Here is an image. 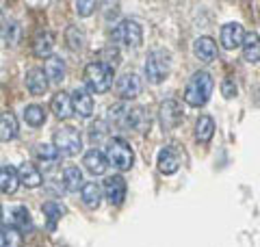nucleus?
Returning <instances> with one entry per match:
<instances>
[{
  "instance_id": "9b49d317",
  "label": "nucleus",
  "mask_w": 260,
  "mask_h": 247,
  "mask_svg": "<svg viewBox=\"0 0 260 247\" xmlns=\"http://www.w3.org/2000/svg\"><path fill=\"white\" fill-rule=\"evenodd\" d=\"M243 39H245V30H243L239 22H228L221 26V30H219V41H221V46L225 50H237V48H241Z\"/></svg>"
},
{
  "instance_id": "bb28decb",
  "label": "nucleus",
  "mask_w": 260,
  "mask_h": 247,
  "mask_svg": "<svg viewBox=\"0 0 260 247\" xmlns=\"http://www.w3.org/2000/svg\"><path fill=\"white\" fill-rule=\"evenodd\" d=\"M80 200L87 208H98V206L102 204V189L98 187L95 182H85L83 189H80Z\"/></svg>"
},
{
  "instance_id": "2eb2a0df",
  "label": "nucleus",
  "mask_w": 260,
  "mask_h": 247,
  "mask_svg": "<svg viewBox=\"0 0 260 247\" xmlns=\"http://www.w3.org/2000/svg\"><path fill=\"white\" fill-rule=\"evenodd\" d=\"M156 165H158L160 174L172 176V174L178 171V167H180V156H178V152L174 150L172 145H165L156 156Z\"/></svg>"
},
{
  "instance_id": "2f4dec72",
  "label": "nucleus",
  "mask_w": 260,
  "mask_h": 247,
  "mask_svg": "<svg viewBox=\"0 0 260 247\" xmlns=\"http://www.w3.org/2000/svg\"><path fill=\"white\" fill-rule=\"evenodd\" d=\"M42 210H44V215H46V219H48V230H54L56 221H59V219L65 215V208H63L59 202H54V200L46 202V204L42 206Z\"/></svg>"
},
{
  "instance_id": "39448f33",
  "label": "nucleus",
  "mask_w": 260,
  "mask_h": 247,
  "mask_svg": "<svg viewBox=\"0 0 260 247\" xmlns=\"http://www.w3.org/2000/svg\"><path fill=\"white\" fill-rule=\"evenodd\" d=\"M111 41L113 46H126V48H137L143 41V28L137 20H121L115 24L111 30Z\"/></svg>"
},
{
  "instance_id": "cd10ccee",
  "label": "nucleus",
  "mask_w": 260,
  "mask_h": 247,
  "mask_svg": "<svg viewBox=\"0 0 260 247\" xmlns=\"http://www.w3.org/2000/svg\"><path fill=\"white\" fill-rule=\"evenodd\" d=\"M11 226L20 232H30L32 230V219L26 206H15L11 210Z\"/></svg>"
},
{
  "instance_id": "f704fd0d",
  "label": "nucleus",
  "mask_w": 260,
  "mask_h": 247,
  "mask_svg": "<svg viewBox=\"0 0 260 247\" xmlns=\"http://www.w3.org/2000/svg\"><path fill=\"white\" fill-rule=\"evenodd\" d=\"M107 135H109V128L104 121H95L91 126V130H89V137H91L93 143H100L102 139H107Z\"/></svg>"
},
{
  "instance_id": "f257e3e1",
  "label": "nucleus",
  "mask_w": 260,
  "mask_h": 247,
  "mask_svg": "<svg viewBox=\"0 0 260 247\" xmlns=\"http://www.w3.org/2000/svg\"><path fill=\"white\" fill-rule=\"evenodd\" d=\"M213 89H215L213 76H210L206 70H200V72H195L193 76L189 78V82H186L182 98H184V102L189 106H193V109H200V106H204L210 100Z\"/></svg>"
},
{
  "instance_id": "f3484780",
  "label": "nucleus",
  "mask_w": 260,
  "mask_h": 247,
  "mask_svg": "<svg viewBox=\"0 0 260 247\" xmlns=\"http://www.w3.org/2000/svg\"><path fill=\"white\" fill-rule=\"evenodd\" d=\"M50 109L54 113V117L61 119V121H68L72 115H74V109H72V98H70L68 91L54 94L52 100H50Z\"/></svg>"
},
{
  "instance_id": "e433bc0d",
  "label": "nucleus",
  "mask_w": 260,
  "mask_h": 247,
  "mask_svg": "<svg viewBox=\"0 0 260 247\" xmlns=\"http://www.w3.org/2000/svg\"><path fill=\"white\" fill-rule=\"evenodd\" d=\"M221 94H223V98H234L237 96V85H234L232 78H225L221 82Z\"/></svg>"
},
{
  "instance_id": "f03ea898",
  "label": "nucleus",
  "mask_w": 260,
  "mask_h": 247,
  "mask_svg": "<svg viewBox=\"0 0 260 247\" xmlns=\"http://www.w3.org/2000/svg\"><path fill=\"white\" fill-rule=\"evenodd\" d=\"M143 70H145V76H148V82L160 85V82L167 80L169 72H172V54L165 48H154V50L148 52Z\"/></svg>"
},
{
  "instance_id": "72a5a7b5",
  "label": "nucleus",
  "mask_w": 260,
  "mask_h": 247,
  "mask_svg": "<svg viewBox=\"0 0 260 247\" xmlns=\"http://www.w3.org/2000/svg\"><path fill=\"white\" fill-rule=\"evenodd\" d=\"M119 50L115 46H107V48H102L100 50V54H98V63H104L107 68H111V70H115L117 65H119Z\"/></svg>"
},
{
  "instance_id": "393cba45",
  "label": "nucleus",
  "mask_w": 260,
  "mask_h": 247,
  "mask_svg": "<svg viewBox=\"0 0 260 247\" xmlns=\"http://www.w3.org/2000/svg\"><path fill=\"white\" fill-rule=\"evenodd\" d=\"M215 135V119L210 115H200L195 121V139L200 143H208Z\"/></svg>"
},
{
  "instance_id": "c9c22d12",
  "label": "nucleus",
  "mask_w": 260,
  "mask_h": 247,
  "mask_svg": "<svg viewBox=\"0 0 260 247\" xmlns=\"http://www.w3.org/2000/svg\"><path fill=\"white\" fill-rule=\"evenodd\" d=\"M95 11V3L93 0H78L76 3V13L80 15V18H89Z\"/></svg>"
},
{
  "instance_id": "20e7f679",
  "label": "nucleus",
  "mask_w": 260,
  "mask_h": 247,
  "mask_svg": "<svg viewBox=\"0 0 260 247\" xmlns=\"http://www.w3.org/2000/svg\"><path fill=\"white\" fill-rule=\"evenodd\" d=\"M104 156H107L109 165H113V167L119 169V171H128L135 165L133 147H130V143L126 141V139H121V137L109 139L107 141V154Z\"/></svg>"
},
{
  "instance_id": "0eeeda50",
  "label": "nucleus",
  "mask_w": 260,
  "mask_h": 247,
  "mask_svg": "<svg viewBox=\"0 0 260 247\" xmlns=\"http://www.w3.org/2000/svg\"><path fill=\"white\" fill-rule=\"evenodd\" d=\"M158 119H160L162 130L178 128V123L184 119V111H182L180 100H176V98H167V100H162L160 106H158Z\"/></svg>"
},
{
  "instance_id": "58836bf2",
  "label": "nucleus",
  "mask_w": 260,
  "mask_h": 247,
  "mask_svg": "<svg viewBox=\"0 0 260 247\" xmlns=\"http://www.w3.org/2000/svg\"><path fill=\"white\" fill-rule=\"evenodd\" d=\"M0 221H3V210H0Z\"/></svg>"
},
{
  "instance_id": "6ab92c4d",
  "label": "nucleus",
  "mask_w": 260,
  "mask_h": 247,
  "mask_svg": "<svg viewBox=\"0 0 260 247\" xmlns=\"http://www.w3.org/2000/svg\"><path fill=\"white\" fill-rule=\"evenodd\" d=\"M26 89H28V94L30 96H44L48 91V78H46V74L42 68H32L26 72Z\"/></svg>"
},
{
  "instance_id": "ddd939ff",
  "label": "nucleus",
  "mask_w": 260,
  "mask_h": 247,
  "mask_svg": "<svg viewBox=\"0 0 260 247\" xmlns=\"http://www.w3.org/2000/svg\"><path fill=\"white\" fill-rule=\"evenodd\" d=\"M72 98V109H74V113H78L80 117H91L93 115V96L87 91V89L78 87L76 91L70 94Z\"/></svg>"
},
{
  "instance_id": "4be33fe9",
  "label": "nucleus",
  "mask_w": 260,
  "mask_h": 247,
  "mask_svg": "<svg viewBox=\"0 0 260 247\" xmlns=\"http://www.w3.org/2000/svg\"><path fill=\"white\" fill-rule=\"evenodd\" d=\"M42 70L46 74L48 82H61L65 78V61L61 59V56H56V54L48 56Z\"/></svg>"
},
{
  "instance_id": "7ed1b4c3",
  "label": "nucleus",
  "mask_w": 260,
  "mask_h": 247,
  "mask_svg": "<svg viewBox=\"0 0 260 247\" xmlns=\"http://www.w3.org/2000/svg\"><path fill=\"white\" fill-rule=\"evenodd\" d=\"M85 76V85H87V91L89 94H107L109 89L113 87V70L107 68L104 63H98V61H91L85 68L83 72Z\"/></svg>"
},
{
  "instance_id": "412c9836",
  "label": "nucleus",
  "mask_w": 260,
  "mask_h": 247,
  "mask_svg": "<svg viewBox=\"0 0 260 247\" xmlns=\"http://www.w3.org/2000/svg\"><path fill=\"white\" fill-rule=\"evenodd\" d=\"M20 187V178H18V169L11 165H0V191L5 195H11L18 191Z\"/></svg>"
},
{
  "instance_id": "aec40b11",
  "label": "nucleus",
  "mask_w": 260,
  "mask_h": 247,
  "mask_svg": "<svg viewBox=\"0 0 260 247\" xmlns=\"http://www.w3.org/2000/svg\"><path fill=\"white\" fill-rule=\"evenodd\" d=\"M241 48H243V59L247 63H251V65L260 63V35L258 33H254V30L245 33V39H243Z\"/></svg>"
},
{
  "instance_id": "9d476101",
  "label": "nucleus",
  "mask_w": 260,
  "mask_h": 247,
  "mask_svg": "<svg viewBox=\"0 0 260 247\" xmlns=\"http://www.w3.org/2000/svg\"><path fill=\"white\" fill-rule=\"evenodd\" d=\"M102 189H104V197H107L109 204H113V206H119L121 202L126 200L128 184H126L124 176H119V174L109 176L107 180H104V187Z\"/></svg>"
},
{
  "instance_id": "6e6552de",
  "label": "nucleus",
  "mask_w": 260,
  "mask_h": 247,
  "mask_svg": "<svg viewBox=\"0 0 260 247\" xmlns=\"http://www.w3.org/2000/svg\"><path fill=\"white\" fill-rule=\"evenodd\" d=\"M150 113L143 109V106H128V111L124 115V119L119 121V128L124 130H139V133H145L150 130Z\"/></svg>"
},
{
  "instance_id": "f8f14e48",
  "label": "nucleus",
  "mask_w": 260,
  "mask_h": 247,
  "mask_svg": "<svg viewBox=\"0 0 260 247\" xmlns=\"http://www.w3.org/2000/svg\"><path fill=\"white\" fill-rule=\"evenodd\" d=\"M83 165H85V169H87L91 176H102V174H107V169H109L107 156H104V152L98 150V147H91V150L85 152Z\"/></svg>"
},
{
  "instance_id": "c756f323",
  "label": "nucleus",
  "mask_w": 260,
  "mask_h": 247,
  "mask_svg": "<svg viewBox=\"0 0 260 247\" xmlns=\"http://www.w3.org/2000/svg\"><path fill=\"white\" fill-rule=\"evenodd\" d=\"M24 236L20 230L13 226H3L0 228V247H22Z\"/></svg>"
},
{
  "instance_id": "423d86ee",
  "label": "nucleus",
  "mask_w": 260,
  "mask_h": 247,
  "mask_svg": "<svg viewBox=\"0 0 260 247\" xmlns=\"http://www.w3.org/2000/svg\"><path fill=\"white\" fill-rule=\"evenodd\" d=\"M52 145L59 150V154L65 156H76L83 152V135L74 126H61L52 137Z\"/></svg>"
},
{
  "instance_id": "c85d7f7f",
  "label": "nucleus",
  "mask_w": 260,
  "mask_h": 247,
  "mask_svg": "<svg viewBox=\"0 0 260 247\" xmlns=\"http://www.w3.org/2000/svg\"><path fill=\"white\" fill-rule=\"evenodd\" d=\"M22 117H24V121H26L30 128H39V126H44V123H46L48 115H46L44 106H39V104H28L26 109H24Z\"/></svg>"
},
{
  "instance_id": "4468645a",
  "label": "nucleus",
  "mask_w": 260,
  "mask_h": 247,
  "mask_svg": "<svg viewBox=\"0 0 260 247\" xmlns=\"http://www.w3.org/2000/svg\"><path fill=\"white\" fill-rule=\"evenodd\" d=\"M193 54H195V59H198L200 63H213L217 59V44L210 37L206 35H202L193 41Z\"/></svg>"
},
{
  "instance_id": "1a4fd4ad",
  "label": "nucleus",
  "mask_w": 260,
  "mask_h": 247,
  "mask_svg": "<svg viewBox=\"0 0 260 247\" xmlns=\"http://www.w3.org/2000/svg\"><path fill=\"white\" fill-rule=\"evenodd\" d=\"M141 89H143L141 78L137 76L135 72L121 74V76L117 78V82H115V91L119 94V98H121L124 102H126V100H135V98L141 94Z\"/></svg>"
},
{
  "instance_id": "4c0bfd02",
  "label": "nucleus",
  "mask_w": 260,
  "mask_h": 247,
  "mask_svg": "<svg viewBox=\"0 0 260 247\" xmlns=\"http://www.w3.org/2000/svg\"><path fill=\"white\" fill-rule=\"evenodd\" d=\"M3 26H5V18H3V11H0V33H3Z\"/></svg>"
},
{
  "instance_id": "dca6fc26",
  "label": "nucleus",
  "mask_w": 260,
  "mask_h": 247,
  "mask_svg": "<svg viewBox=\"0 0 260 247\" xmlns=\"http://www.w3.org/2000/svg\"><path fill=\"white\" fill-rule=\"evenodd\" d=\"M54 33L52 30H39L35 39H32V54L39 56V59H48L52 56L54 50Z\"/></svg>"
},
{
  "instance_id": "5701e85b",
  "label": "nucleus",
  "mask_w": 260,
  "mask_h": 247,
  "mask_svg": "<svg viewBox=\"0 0 260 247\" xmlns=\"http://www.w3.org/2000/svg\"><path fill=\"white\" fill-rule=\"evenodd\" d=\"M32 154H35V159L42 163L46 169H52L56 165V161H59V156H61L59 150H56L52 143H39V145H35Z\"/></svg>"
},
{
  "instance_id": "b1692460",
  "label": "nucleus",
  "mask_w": 260,
  "mask_h": 247,
  "mask_svg": "<svg viewBox=\"0 0 260 247\" xmlns=\"http://www.w3.org/2000/svg\"><path fill=\"white\" fill-rule=\"evenodd\" d=\"M15 137H18V119H15V115L9 111L0 113V141L9 143Z\"/></svg>"
},
{
  "instance_id": "473e14b6",
  "label": "nucleus",
  "mask_w": 260,
  "mask_h": 247,
  "mask_svg": "<svg viewBox=\"0 0 260 247\" xmlns=\"http://www.w3.org/2000/svg\"><path fill=\"white\" fill-rule=\"evenodd\" d=\"M3 39H5V44L9 46V48L18 46L20 39H22V26H20V22H5V26H3Z\"/></svg>"
},
{
  "instance_id": "7c9ffc66",
  "label": "nucleus",
  "mask_w": 260,
  "mask_h": 247,
  "mask_svg": "<svg viewBox=\"0 0 260 247\" xmlns=\"http://www.w3.org/2000/svg\"><path fill=\"white\" fill-rule=\"evenodd\" d=\"M65 41H68V48L70 50H83L85 46V33L83 28H78L76 24H70L68 28H65Z\"/></svg>"
},
{
  "instance_id": "a878e982",
  "label": "nucleus",
  "mask_w": 260,
  "mask_h": 247,
  "mask_svg": "<svg viewBox=\"0 0 260 247\" xmlns=\"http://www.w3.org/2000/svg\"><path fill=\"white\" fill-rule=\"evenodd\" d=\"M61 184L65 191H70V193H76L78 189H83V171H80L78 167H65L63 169V178H61Z\"/></svg>"
},
{
  "instance_id": "a211bd4d",
  "label": "nucleus",
  "mask_w": 260,
  "mask_h": 247,
  "mask_svg": "<svg viewBox=\"0 0 260 247\" xmlns=\"http://www.w3.org/2000/svg\"><path fill=\"white\" fill-rule=\"evenodd\" d=\"M18 178H20V184H24L26 189H37L44 182V176L35 163H22L18 169Z\"/></svg>"
}]
</instances>
